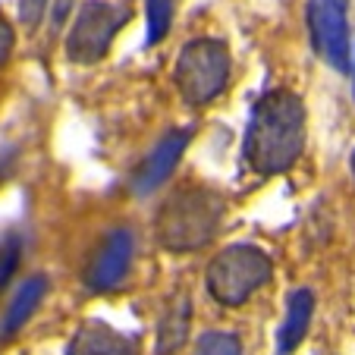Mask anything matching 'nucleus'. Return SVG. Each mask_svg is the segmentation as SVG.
Wrapping results in <instances>:
<instances>
[{
  "label": "nucleus",
  "instance_id": "f257e3e1",
  "mask_svg": "<svg viewBox=\"0 0 355 355\" xmlns=\"http://www.w3.org/2000/svg\"><path fill=\"white\" fill-rule=\"evenodd\" d=\"M305 148V104L295 92L274 88L255 101L248 114L245 145L242 155L245 164L258 176L286 173L302 157Z\"/></svg>",
  "mask_w": 355,
  "mask_h": 355
},
{
  "label": "nucleus",
  "instance_id": "f03ea898",
  "mask_svg": "<svg viewBox=\"0 0 355 355\" xmlns=\"http://www.w3.org/2000/svg\"><path fill=\"white\" fill-rule=\"evenodd\" d=\"M227 205L217 192L205 186H182L157 208L155 236L167 252L186 255L214 242L223 223Z\"/></svg>",
  "mask_w": 355,
  "mask_h": 355
},
{
  "label": "nucleus",
  "instance_id": "7ed1b4c3",
  "mask_svg": "<svg viewBox=\"0 0 355 355\" xmlns=\"http://www.w3.org/2000/svg\"><path fill=\"white\" fill-rule=\"evenodd\" d=\"M270 274H274V264H270L268 252L248 245V242H236L211 258L205 286L217 305L239 309L270 280Z\"/></svg>",
  "mask_w": 355,
  "mask_h": 355
},
{
  "label": "nucleus",
  "instance_id": "20e7f679",
  "mask_svg": "<svg viewBox=\"0 0 355 355\" xmlns=\"http://www.w3.org/2000/svg\"><path fill=\"white\" fill-rule=\"evenodd\" d=\"M173 82L186 104H211L230 82V47L217 38H192L173 63Z\"/></svg>",
  "mask_w": 355,
  "mask_h": 355
},
{
  "label": "nucleus",
  "instance_id": "39448f33",
  "mask_svg": "<svg viewBox=\"0 0 355 355\" xmlns=\"http://www.w3.org/2000/svg\"><path fill=\"white\" fill-rule=\"evenodd\" d=\"M132 10L123 0H85L67 35V57L73 63H98L107 57L114 38L129 22Z\"/></svg>",
  "mask_w": 355,
  "mask_h": 355
},
{
  "label": "nucleus",
  "instance_id": "423d86ee",
  "mask_svg": "<svg viewBox=\"0 0 355 355\" xmlns=\"http://www.w3.org/2000/svg\"><path fill=\"white\" fill-rule=\"evenodd\" d=\"M309 19L311 44L318 57L336 73L349 69V54H352V41H349V0H309L305 7Z\"/></svg>",
  "mask_w": 355,
  "mask_h": 355
},
{
  "label": "nucleus",
  "instance_id": "0eeeda50",
  "mask_svg": "<svg viewBox=\"0 0 355 355\" xmlns=\"http://www.w3.org/2000/svg\"><path fill=\"white\" fill-rule=\"evenodd\" d=\"M132 233L129 230H114L107 239L101 242V248L94 252V258L88 261L85 283L92 293H114L120 289V283L129 277L132 268Z\"/></svg>",
  "mask_w": 355,
  "mask_h": 355
},
{
  "label": "nucleus",
  "instance_id": "6e6552de",
  "mask_svg": "<svg viewBox=\"0 0 355 355\" xmlns=\"http://www.w3.org/2000/svg\"><path fill=\"white\" fill-rule=\"evenodd\" d=\"M67 355H139V340L107 321H85L76 327Z\"/></svg>",
  "mask_w": 355,
  "mask_h": 355
},
{
  "label": "nucleus",
  "instance_id": "1a4fd4ad",
  "mask_svg": "<svg viewBox=\"0 0 355 355\" xmlns=\"http://www.w3.org/2000/svg\"><path fill=\"white\" fill-rule=\"evenodd\" d=\"M186 145H189V129H173V132L164 135V139L151 148V155L145 157V164L139 167V176H135V192L148 195L151 189L164 186V182L170 180V173L176 170V164H180Z\"/></svg>",
  "mask_w": 355,
  "mask_h": 355
},
{
  "label": "nucleus",
  "instance_id": "9d476101",
  "mask_svg": "<svg viewBox=\"0 0 355 355\" xmlns=\"http://www.w3.org/2000/svg\"><path fill=\"white\" fill-rule=\"evenodd\" d=\"M311 315H315V295L309 289H295L286 302V318L277 330V355H293L309 334Z\"/></svg>",
  "mask_w": 355,
  "mask_h": 355
},
{
  "label": "nucleus",
  "instance_id": "9b49d317",
  "mask_svg": "<svg viewBox=\"0 0 355 355\" xmlns=\"http://www.w3.org/2000/svg\"><path fill=\"white\" fill-rule=\"evenodd\" d=\"M47 295V277L35 274V277H26L19 289L13 293L10 299L7 311H3V321H0V336H13L16 330L26 327V321L38 311V305L44 302Z\"/></svg>",
  "mask_w": 355,
  "mask_h": 355
},
{
  "label": "nucleus",
  "instance_id": "f8f14e48",
  "mask_svg": "<svg viewBox=\"0 0 355 355\" xmlns=\"http://www.w3.org/2000/svg\"><path fill=\"white\" fill-rule=\"evenodd\" d=\"M189 321H192V309H189L186 295H180V299L170 302V309L161 318V327H157V355H173L186 343Z\"/></svg>",
  "mask_w": 355,
  "mask_h": 355
},
{
  "label": "nucleus",
  "instance_id": "ddd939ff",
  "mask_svg": "<svg viewBox=\"0 0 355 355\" xmlns=\"http://www.w3.org/2000/svg\"><path fill=\"white\" fill-rule=\"evenodd\" d=\"M176 0H145V13H148V44H161L170 32L173 22Z\"/></svg>",
  "mask_w": 355,
  "mask_h": 355
},
{
  "label": "nucleus",
  "instance_id": "4468645a",
  "mask_svg": "<svg viewBox=\"0 0 355 355\" xmlns=\"http://www.w3.org/2000/svg\"><path fill=\"white\" fill-rule=\"evenodd\" d=\"M192 355H242V343L239 336L227 334V330H208L198 336Z\"/></svg>",
  "mask_w": 355,
  "mask_h": 355
},
{
  "label": "nucleus",
  "instance_id": "2eb2a0df",
  "mask_svg": "<svg viewBox=\"0 0 355 355\" xmlns=\"http://www.w3.org/2000/svg\"><path fill=\"white\" fill-rule=\"evenodd\" d=\"M19 258H22L19 239H3L0 242V289L13 280L16 268H19Z\"/></svg>",
  "mask_w": 355,
  "mask_h": 355
},
{
  "label": "nucleus",
  "instance_id": "dca6fc26",
  "mask_svg": "<svg viewBox=\"0 0 355 355\" xmlns=\"http://www.w3.org/2000/svg\"><path fill=\"white\" fill-rule=\"evenodd\" d=\"M47 3L51 0H19V19L26 26V32H35L41 26V19L47 13Z\"/></svg>",
  "mask_w": 355,
  "mask_h": 355
},
{
  "label": "nucleus",
  "instance_id": "f3484780",
  "mask_svg": "<svg viewBox=\"0 0 355 355\" xmlns=\"http://www.w3.org/2000/svg\"><path fill=\"white\" fill-rule=\"evenodd\" d=\"M13 44H16V32L3 16H0V67H7L10 54H13Z\"/></svg>",
  "mask_w": 355,
  "mask_h": 355
},
{
  "label": "nucleus",
  "instance_id": "a211bd4d",
  "mask_svg": "<svg viewBox=\"0 0 355 355\" xmlns=\"http://www.w3.org/2000/svg\"><path fill=\"white\" fill-rule=\"evenodd\" d=\"M69 7H73V0H57V7H54V22H57V26H60V22L69 16Z\"/></svg>",
  "mask_w": 355,
  "mask_h": 355
},
{
  "label": "nucleus",
  "instance_id": "6ab92c4d",
  "mask_svg": "<svg viewBox=\"0 0 355 355\" xmlns=\"http://www.w3.org/2000/svg\"><path fill=\"white\" fill-rule=\"evenodd\" d=\"M349 167H352V173H355V151H352V157H349Z\"/></svg>",
  "mask_w": 355,
  "mask_h": 355
},
{
  "label": "nucleus",
  "instance_id": "aec40b11",
  "mask_svg": "<svg viewBox=\"0 0 355 355\" xmlns=\"http://www.w3.org/2000/svg\"><path fill=\"white\" fill-rule=\"evenodd\" d=\"M352 82H355V57H352Z\"/></svg>",
  "mask_w": 355,
  "mask_h": 355
}]
</instances>
